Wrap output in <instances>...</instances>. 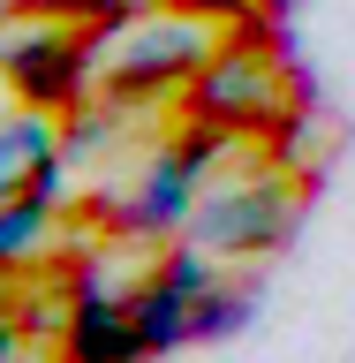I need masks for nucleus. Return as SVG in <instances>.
I'll list each match as a JSON object with an SVG mask.
<instances>
[{
  "label": "nucleus",
  "mask_w": 355,
  "mask_h": 363,
  "mask_svg": "<svg viewBox=\"0 0 355 363\" xmlns=\"http://www.w3.org/2000/svg\"><path fill=\"white\" fill-rule=\"evenodd\" d=\"M189 121H212L227 136H280L295 106V30L272 23L265 8L242 23H227V45L189 76L181 91Z\"/></svg>",
  "instance_id": "nucleus-1"
},
{
  "label": "nucleus",
  "mask_w": 355,
  "mask_h": 363,
  "mask_svg": "<svg viewBox=\"0 0 355 363\" xmlns=\"http://www.w3.org/2000/svg\"><path fill=\"white\" fill-rule=\"evenodd\" d=\"M68 136H61V113H45V106H8L0 113V197H16V189H30V174H38L45 159L61 152Z\"/></svg>",
  "instance_id": "nucleus-7"
},
{
  "label": "nucleus",
  "mask_w": 355,
  "mask_h": 363,
  "mask_svg": "<svg viewBox=\"0 0 355 363\" xmlns=\"http://www.w3.org/2000/svg\"><path fill=\"white\" fill-rule=\"evenodd\" d=\"M129 318L136 333H144V356H174V348H189V295H174L167 280H144V288H129Z\"/></svg>",
  "instance_id": "nucleus-9"
},
{
  "label": "nucleus",
  "mask_w": 355,
  "mask_h": 363,
  "mask_svg": "<svg viewBox=\"0 0 355 363\" xmlns=\"http://www.w3.org/2000/svg\"><path fill=\"white\" fill-rule=\"evenodd\" d=\"M152 272H159V280H167L174 295H189V303H197L204 288H220V265H212V250H204V242H174Z\"/></svg>",
  "instance_id": "nucleus-11"
},
{
  "label": "nucleus",
  "mask_w": 355,
  "mask_h": 363,
  "mask_svg": "<svg viewBox=\"0 0 355 363\" xmlns=\"http://www.w3.org/2000/svg\"><path fill=\"white\" fill-rule=\"evenodd\" d=\"M249 318H257V288L220 280V288H204L197 303H189V340H235Z\"/></svg>",
  "instance_id": "nucleus-10"
},
{
  "label": "nucleus",
  "mask_w": 355,
  "mask_h": 363,
  "mask_svg": "<svg viewBox=\"0 0 355 363\" xmlns=\"http://www.w3.org/2000/svg\"><path fill=\"white\" fill-rule=\"evenodd\" d=\"M8 106H16V91H8V76H0V113H8Z\"/></svg>",
  "instance_id": "nucleus-15"
},
{
  "label": "nucleus",
  "mask_w": 355,
  "mask_h": 363,
  "mask_svg": "<svg viewBox=\"0 0 355 363\" xmlns=\"http://www.w3.org/2000/svg\"><path fill=\"white\" fill-rule=\"evenodd\" d=\"M16 356H23V318L0 311V363H16Z\"/></svg>",
  "instance_id": "nucleus-12"
},
{
  "label": "nucleus",
  "mask_w": 355,
  "mask_h": 363,
  "mask_svg": "<svg viewBox=\"0 0 355 363\" xmlns=\"http://www.w3.org/2000/svg\"><path fill=\"white\" fill-rule=\"evenodd\" d=\"M53 220H61V204L30 197V189L0 197V272L38 265V257H45V242H53Z\"/></svg>",
  "instance_id": "nucleus-8"
},
{
  "label": "nucleus",
  "mask_w": 355,
  "mask_h": 363,
  "mask_svg": "<svg viewBox=\"0 0 355 363\" xmlns=\"http://www.w3.org/2000/svg\"><path fill=\"white\" fill-rule=\"evenodd\" d=\"M30 8H38V0H0V23H8V16H30Z\"/></svg>",
  "instance_id": "nucleus-13"
},
{
  "label": "nucleus",
  "mask_w": 355,
  "mask_h": 363,
  "mask_svg": "<svg viewBox=\"0 0 355 363\" xmlns=\"http://www.w3.org/2000/svg\"><path fill=\"white\" fill-rule=\"evenodd\" d=\"M227 144H235V136L212 129V121H189L181 136H167V144L144 159V182H136L129 204H121V227H129V235H181V227L197 220L204 182H212Z\"/></svg>",
  "instance_id": "nucleus-4"
},
{
  "label": "nucleus",
  "mask_w": 355,
  "mask_h": 363,
  "mask_svg": "<svg viewBox=\"0 0 355 363\" xmlns=\"http://www.w3.org/2000/svg\"><path fill=\"white\" fill-rule=\"evenodd\" d=\"M98 53H106V30H91L84 16H61V8H30L23 23H0V76L23 106L45 113L91 106L84 91L98 84Z\"/></svg>",
  "instance_id": "nucleus-3"
},
{
  "label": "nucleus",
  "mask_w": 355,
  "mask_h": 363,
  "mask_svg": "<svg viewBox=\"0 0 355 363\" xmlns=\"http://www.w3.org/2000/svg\"><path fill=\"white\" fill-rule=\"evenodd\" d=\"M61 363H152L144 356V333H136V318H129V295L98 288V272H84V280L68 288Z\"/></svg>",
  "instance_id": "nucleus-6"
},
{
  "label": "nucleus",
  "mask_w": 355,
  "mask_h": 363,
  "mask_svg": "<svg viewBox=\"0 0 355 363\" xmlns=\"http://www.w3.org/2000/svg\"><path fill=\"white\" fill-rule=\"evenodd\" d=\"M295 227H303V189L272 167L235 189H212L189 220V242H204L212 257H272L295 242Z\"/></svg>",
  "instance_id": "nucleus-5"
},
{
  "label": "nucleus",
  "mask_w": 355,
  "mask_h": 363,
  "mask_svg": "<svg viewBox=\"0 0 355 363\" xmlns=\"http://www.w3.org/2000/svg\"><path fill=\"white\" fill-rule=\"evenodd\" d=\"M227 45V23L181 8V0H159L136 23H121L98 53V99L106 106H136V99H159V91H189L212 53Z\"/></svg>",
  "instance_id": "nucleus-2"
},
{
  "label": "nucleus",
  "mask_w": 355,
  "mask_h": 363,
  "mask_svg": "<svg viewBox=\"0 0 355 363\" xmlns=\"http://www.w3.org/2000/svg\"><path fill=\"white\" fill-rule=\"evenodd\" d=\"M257 8H265L272 23H288V8H295V0H257Z\"/></svg>",
  "instance_id": "nucleus-14"
}]
</instances>
